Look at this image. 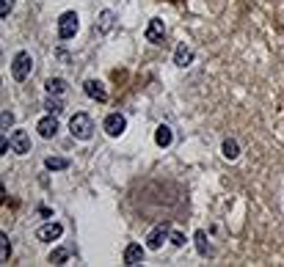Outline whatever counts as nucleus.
<instances>
[{
    "label": "nucleus",
    "instance_id": "4",
    "mask_svg": "<svg viewBox=\"0 0 284 267\" xmlns=\"http://www.w3.org/2000/svg\"><path fill=\"white\" fill-rule=\"evenodd\" d=\"M166 239H171V223H158L149 234H146V248H149V251H160Z\"/></svg>",
    "mask_w": 284,
    "mask_h": 267
},
{
    "label": "nucleus",
    "instance_id": "23",
    "mask_svg": "<svg viewBox=\"0 0 284 267\" xmlns=\"http://www.w3.org/2000/svg\"><path fill=\"white\" fill-rule=\"evenodd\" d=\"M0 121H3V129H9L11 124H14V113H11V111H3V119H0Z\"/></svg>",
    "mask_w": 284,
    "mask_h": 267
},
{
    "label": "nucleus",
    "instance_id": "18",
    "mask_svg": "<svg viewBox=\"0 0 284 267\" xmlns=\"http://www.w3.org/2000/svg\"><path fill=\"white\" fill-rule=\"evenodd\" d=\"M44 168L47 171H66V168H69V160H66V157H47Z\"/></svg>",
    "mask_w": 284,
    "mask_h": 267
},
{
    "label": "nucleus",
    "instance_id": "15",
    "mask_svg": "<svg viewBox=\"0 0 284 267\" xmlns=\"http://www.w3.org/2000/svg\"><path fill=\"white\" fill-rule=\"evenodd\" d=\"M171 141H174V132H171V127H166V124H160L158 129H154V143L158 146H171Z\"/></svg>",
    "mask_w": 284,
    "mask_h": 267
},
{
    "label": "nucleus",
    "instance_id": "20",
    "mask_svg": "<svg viewBox=\"0 0 284 267\" xmlns=\"http://www.w3.org/2000/svg\"><path fill=\"white\" fill-rule=\"evenodd\" d=\"M193 239H196V251H199L201 253V256H207V253H210V243H207V234H204V231H196V234H193Z\"/></svg>",
    "mask_w": 284,
    "mask_h": 267
},
{
    "label": "nucleus",
    "instance_id": "22",
    "mask_svg": "<svg viewBox=\"0 0 284 267\" xmlns=\"http://www.w3.org/2000/svg\"><path fill=\"white\" fill-rule=\"evenodd\" d=\"M11 9H14V0H0V17H9L11 14Z\"/></svg>",
    "mask_w": 284,
    "mask_h": 267
},
{
    "label": "nucleus",
    "instance_id": "6",
    "mask_svg": "<svg viewBox=\"0 0 284 267\" xmlns=\"http://www.w3.org/2000/svg\"><path fill=\"white\" fill-rule=\"evenodd\" d=\"M83 91L89 94L94 102H99V105H105V102H108V88H105L102 80H94V77L86 80V83H83Z\"/></svg>",
    "mask_w": 284,
    "mask_h": 267
},
{
    "label": "nucleus",
    "instance_id": "5",
    "mask_svg": "<svg viewBox=\"0 0 284 267\" xmlns=\"http://www.w3.org/2000/svg\"><path fill=\"white\" fill-rule=\"evenodd\" d=\"M102 129L111 135V138H119V135L127 129V119L121 113H108V119L102 121Z\"/></svg>",
    "mask_w": 284,
    "mask_h": 267
},
{
    "label": "nucleus",
    "instance_id": "8",
    "mask_svg": "<svg viewBox=\"0 0 284 267\" xmlns=\"http://www.w3.org/2000/svg\"><path fill=\"white\" fill-rule=\"evenodd\" d=\"M36 132L42 135V138H56V132H58V116H53V113H47L44 119H39V124H36Z\"/></svg>",
    "mask_w": 284,
    "mask_h": 267
},
{
    "label": "nucleus",
    "instance_id": "10",
    "mask_svg": "<svg viewBox=\"0 0 284 267\" xmlns=\"http://www.w3.org/2000/svg\"><path fill=\"white\" fill-rule=\"evenodd\" d=\"M64 234V226L61 223H47V226H39L36 229V239L39 243H53V239H58Z\"/></svg>",
    "mask_w": 284,
    "mask_h": 267
},
{
    "label": "nucleus",
    "instance_id": "14",
    "mask_svg": "<svg viewBox=\"0 0 284 267\" xmlns=\"http://www.w3.org/2000/svg\"><path fill=\"white\" fill-rule=\"evenodd\" d=\"M44 111H47V113H53V116H61V113H64V99H61L58 94H47V99H44Z\"/></svg>",
    "mask_w": 284,
    "mask_h": 267
},
{
    "label": "nucleus",
    "instance_id": "3",
    "mask_svg": "<svg viewBox=\"0 0 284 267\" xmlns=\"http://www.w3.org/2000/svg\"><path fill=\"white\" fill-rule=\"evenodd\" d=\"M80 31V17L75 11H64V14L58 17V39H75V33Z\"/></svg>",
    "mask_w": 284,
    "mask_h": 267
},
{
    "label": "nucleus",
    "instance_id": "13",
    "mask_svg": "<svg viewBox=\"0 0 284 267\" xmlns=\"http://www.w3.org/2000/svg\"><path fill=\"white\" fill-rule=\"evenodd\" d=\"M113 22H116V14H113L111 9H105L102 14H99V19H97V25H94L97 36H108V33H111V28H113Z\"/></svg>",
    "mask_w": 284,
    "mask_h": 267
},
{
    "label": "nucleus",
    "instance_id": "12",
    "mask_svg": "<svg viewBox=\"0 0 284 267\" xmlns=\"http://www.w3.org/2000/svg\"><path fill=\"white\" fill-rule=\"evenodd\" d=\"M144 262V245L141 243H130L124 248V264L127 267H135V264H141Z\"/></svg>",
    "mask_w": 284,
    "mask_h": 267
},
{
    "label": "nucleus",
    "instance_id": "19",
    "mask_svg": "<svg viewBox=\"0 0 284 267\" xmlns=\"http://www.w3.org/2000/svg\"><path fill=\"white\" fill-rule=\"evenodd\" d=\"M9 256H11V243H9V234H0V262L9 264Z\"/></svg>",
    "mask_w": 284,
    "mask_h": 267
},
{
    "label": "nucleus",
    "instance_id": "9",
    "mask_svg": "<svg viewBox=\"0 0 284 267\" xmlns=\"http://www.w3.org/2000/svg\"><path fill=\"white\" fill-rule=\"evenodd\" d=\"M9 141H11V152L14 154H28L31 152V138H28L25 129H14Z\"/></svg>",
    "mask_w": 284,
    "mask_h": 267
},
{
    "label": "nucleus",
    "instance_id": "7",
    "mask_svg": "<svg viewBox=\"0 0 284 267\" xmlns=\"http://www.w3.org/2000/svg\"><path fill=\"white\" fill-rule=\"evenodd\" d=\"M144 36H146V42H149V44H160V42H163V39H166L163 19H160V17H152L149 25H146V33H144Z\"/></svg>",
    "mask_w": 284,
    "mask_h": 267
},
{
    "label": "nucleus",
    "instance_id": "17",
    "mask_svg": "<svg viewBox=\"0 0 284 267\" xmlns=\"http://www.w3.org/2000/svg\"><path fill=\"white\" fill-rule=\"evenodd\" d=\"M44 88H47V94H58V97H61V94L66 91V80L64 77H50L44 83Z\"/></svg>",
    "mask_w": 284,
    "mask_h": 267
},
{
    "label": "nucleus",
    "instance_id": "11",
    "mask_svg": "<svg viewBox=\"0 0 284 267\" xmlns=\"http://www.w3.org/2000/svg\"><path fill=\"white\" fill-rule=\"evenodd\" d=\"M174 64H177L179 69H188V66L193 64V47H188L185 42L177 44V50H174Z\"/></svg>",
    "mask_w": 284,
    "mask_h": 267
},
{
    "label": "nucleus",
    "instance_id": "16",
    "mask_svg": "<svg viewBox=\"0 0 284 267\" xmlns=\"http://www.w3.org/2000/svg\"><path fill=\"white\" fill-rule=\"evenodd\" d=\"M221 154H224L226 160H238L240 157V143L235 138H226L224 143H221Z\"/></svg>",
    "mask_w": 284,
    "mask_h": 267
},
{
    "label": "nucleus",
    "instance_id": "2",
    "mask_svg": "<svg viewBox=\"0 0 284 267\" xmlns=\"http://www.w3.org/2000/svg\"><path fill=\"white\" fill-rule=\"evenodd\" d=\"M31 72H33V58H31V52H25V50L14 52V58H11V77H14L17 83H22V80L31 77Z\"/></svg>",
    "mask_w": 284,
    "mask_h": 267
},
{
    "label": "nucleus",
    "instance_id": "21",
    "mask_svg": "<svg viewBox=\"0 0 284 267\" xmlns=\"http://www.w3.org/2000/svg\"><path fill=\"white\" fill-rule=\"evenodd\" d=\"M66 259H69V248H56L50 253L47 262H50V264H66Z\"/></svg>",
    "mask_w": 284,
    "mask_h": 267
},
{
    "label": "nucleus",
    "instance_id": "1",
    "mask_svg": "<svg viewBox=\"0 0 284 267\" xmlns=\"http://www.w3.org/2000/svg\"><path fill=\"white\" fill-rule=\"evenodd\" d=\"M69 132H72V138H78V141H91V135H94L91 116L89 113H75L69 119Z\"/></svg>",
    "mask_w": 284,
    "mask_h": 267
},
{
    "label": "nucleus",
    "instance_id": "25",
    "mask_svg": "<svg viewBox=\"0 0 284 267\" xmlns=\"http://www.w3.org/2000/svg\"><path fill=\"white\" fill-rule=\"evenodd\" d=\"M39 215H42V218H53V212L47 209V207H39Z\"/></svg>",
    "mask_w": 284,
    "mask_h": 267
},
{
    "label": "nucleus",
    "instance_id": "24",
    "mask_svg": "<svg viewBox=\"0 0 284 267\" xmlns=\"http://www.w3.org/2000/svg\"><path fill=\"white\" fill-rule=\"evenodd\" d=\"M171 243L177 245V248H182V245H185V234H179V231H171Z\"/></svg>",
    "mask_w": 284,
    "mask_h": 267
}]
</instances>
